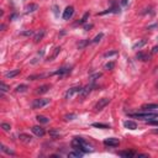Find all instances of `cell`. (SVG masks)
<instances>
[{
    "label": "cell",
    "instance_id": "obj_14",
    "mask_svg": "<svg viewBox=\"0 0 158 158\" xmlns=\"http://www.w3.org/2000/svg\"><path fill=\"white\" fill-rule=\"evenodd\" d=\"M69 72H70L69 67H62V68H59L58 70H56L55 74H57V75H64V74H68Z\"/></svg>",
    "mask_w": 158,
    "mask_h": 158
},
{
    "label": "cell",
    "instance_id": "obj_35",
    "mask_svg": "<svg viewBox=\"0 0 158 158\" xmlns=\"http://www.w3.org/2000/svg\"><path fill=\"white\" fill-rule=\"evenodd\" d=\"M100 77H101V73H96V74H94V75H92V77H90V80L94 82L96 78H100Z\"/></svg>",
    "mask_w": 158,
    "mask_h": 158
},
{
    "label": "cell",
    "instance_id": "obj_21",
    "mask_svg": "<svg viewBox=\"0 0 158 158\" xmlns=\"http://www.w3.org/2000/svg\"><path fill=\"white\" fill-rule=\"evenodd\" d=\"M145 45H146V41H145V40H141V41L136 42V43L132 46V48H134V49H137V48H141L142 46H145Z\"/></svg>",
    "mask_w": 158,
    "mask_h": 158
},
{
    "label": "cell",
    "instance_id": "obj_22",
    "mask_svg": "<svg viewBox=\"0 0 158 158\" xmlns=\"http://www.w3.org/2000/svg\"><path fill=\"white\" fill-rule=\"evenodd\" d=\"M93 127H98V128H110L109 125H106V124H100V122L93 124Z\"/></svg>",
    "mask_w": 158,
    "mask_h": 158
},
{
    "label": "cell",
    "instance_id": "obj_3",
    "mask_svg": "<svg viewBox=\"0 0 158 158\" xmlns=\"http://www.w3.org/2000/svg\"><path fill=\"white\" fill-rule=\"evenodd\" d=\"M109 103H110V99L109 98H103V99H99V101L95 104V106H94V109L95 111H101L104 107L109 105Z\"/></svg>",
    "mask_w": 158,
    "mask_h": 158
},
{
    "label": "cell",
    "instance_id": "obj_4",
    "mask_svg": "<svg viewBox=\"0 0 158 158\" xmlns=\"http://www.w3.org/2000/svg\"><path fill=\"white\" fill-rule=\"evenodd\" d=\"M47 104H49V99H36L32 103V109H41V107L46 106Z\"/></svg>",
    "mask_w": 158,
    "mask_h": 158
},
{
    "label": "cell",
    "instance_id": "obj_40",
    "mask_svg": "<svg viewBox=\"0 0 158 158\" xmlns=\"http://www.w3.org/2000/svg\"><path fill=\"white\" fill-rule=\"evenodd\" d=\"M156 52H158V46L153 47V49H152V53H156Z\"/></svg>",
    "mask_w": 158,
    "mask_h": 158
},
{
    "label": "cell",
    "instance_id": "obj_32",
    "mask_svg": "<svg viewBox=\"0 0 158 158\" xmlns=\"http://www.w3.org/2000/svg\"><path fill=\"white\" fill-rule=\"evenodd\" d=\"M9 89H10L9 85H6L4 82H1V92H8Z\"/></svg>",
    "mask_w": 158,
    "mask_h": 158
},
{
    "label": "cell",
    "instance_id": "obj_5",
    "mask_svg": "<svg viewBox=\"0 0 158 158\" xmlns=\"http://www.w3.org/2000/svg\"><path fill=\"white\" fill-rule=\"evenodd\" d=\"M104 145L109 146V147H117L118 145H120V141H118V138L110 137V138H106L105 141H104Z\"/></svg>",
    "mask_w": 158,
    "mask_h": 158
},
{
    "label": "cell",
    "instance_id": "obj_28",
    "mask_svg": "<svg viewBox=\"0 0 158 158\" xmlns=\"http://www.w3.org/2000/svg\"><path fill=\"white\" fill-rule=\"evenodd\" d=\"M1 128L4 131H10V130H11V126H10L9 124H6V122H3L1 124Z\"/></svg>",
    "mask_w": 158,
    "mask_h": 158
},
{
    "label": "cell",
    "instance_id": "obj_15",
    "mask_svg": "<svg viewBox=\"0 0 158 158\" xmlns=\"http://www.w3.org/2000/svg\"><path fill=\"white\" fill-rule=\"evenodd\" d=\"M118 154H120L121 157H134L136 156V153L134 152V151H121V152H118Z\"/></svg>",
    "mask_w": 158,
    "mask_h": 158
},
{
    "label": "cell",
    "instance_id": "obj_31",
    "mask_svg": "<svg viewBox=\"0 0 158 158\" xmlns=\"http://www.w3.org/2000/svg\"><path fill=\"white\" fill-rule=\"evenodd\" d=\"M103 36H104L103 34H99L98 36H95V38H94V40H93V41H92V42H93V43H96V42H99V41H100V40H101V38H103Z\"/></svg>",
    "mask_w": 158,
    "mask_h": 158
},
{
    "label": "cell",
    "instance_id": "obj_23",
    "mask_svg": "<svg viewBox=\"0 0 158 158\" xmlns=\"http://www.w3.org/2000/svg\"><path fill=\"white\" fill-rule=\"evenodd\" d=\"M27 89H28V87H27V85L22 84V85H19V87L16 88V92H17V93H24V92H26Z\"/></svg>",
    "mask_w": 158,
    "mask_h": 158
},
{
    "label": "cell",
    "instance_id": "obj_18",
    "mask_svg": "<svg viewBox=\"0 0 158 158\" xmlns=\"http://www.w3.org/2000/svg\"><path fill=\"white\" fill-rule=\"evenodd\" d=\"M17 74H20V70L14 69V70H10L8 73H5V78H14V77H16Z\"/></svg>",
    "mask_w": 158,
    "mask_h": 158
},
{
    "label": "cell",
    "instance_id": "obj_42",
    "mask_svg": "<svg viewBox=\"0 0 158 158\" xmlns=\"http://www.w3.org/2000/svg\"><path fill=\"white\" fill-rule=\"evenodd\" d=\"M154 132V134H158V130H156V131H153Z\"/></svg>",
    "mask_w": 158,
    "mask_h": 158
},
{
    "label": "cell",
    "instance_id": "obj_39",
    "mask_svg": "<svg viewBox=\"0 0 158 158\" xmlns=\"http://www.w3.org/2000/svg\"><path fill=\"white\" fill-rule=\"evenodd\" d=\"M92 27H93V25H85V26H84L85 30H89V28H92Z\"/></svg>",
    "mask_w": 158,
    "mask_h": 158
},
{
    "label": "cell",
    "instance_id": "obj_26",
    "mask_svg": "<svg viewBox=\"0 0 158 158\" xmlns=\"http://www.w3.org/2000/svg\"><path fill=\"white\" fill-rule=\"evenodd\" d=\"M1 151H3V152H5V153H8V154H11V156H14V154H15V152H14V151L9 149L8 147H5L4 145L1 146Z\"/></svg>",
    "mask_w": 158,
    "mask_h": 158
},
{
    "label": "cell",
    "instance_id": "obj_25",
    "mask_svg": "<svg viewBox=\"0 0 158 158\" xmlns=\"http://www.w3.org/2000/svg\"><path fill=\"white\" fill-rule=\"evenodd\" d=\"M68 156H69V157H82V156H83V152L78 149L77 152H70Z\"/></svg>",
    "mask_w": 158,
    "mask_h": 158
},
{
    "label": "cell",
    "instance_id": "obj_34",
    "mask_svg": "<svg viewBox=\"0 0 158 158\" xmlns=\"http://www.w3.org/2000/svg\"><path fill=\"white\" fill-rule=\"evenodd\" d=\"M88 17H89V13H85V14H84V16H83V19H82L80 21H79V24H84L85 21H87Z\"/></svg>",
    "mask_w": 158,
    "mask_h": 158
},
{
    "label": "cell",
    "instance_id": "obj_19",
    "mask_svg": "<svg viewBox=\"0 0 158 158\" xmlns=\"http://www.w3.org/2000/svg\"><path fill=\"white\" fill-rule=\"evenodd\" d=\"M36 120H37L38 122H41V124H48L49 122V118L43 116V115H38V116H36Z\"/></svg>",
    "mask_w": 158,
    "mask_h": 158
},
{
    "label": "cell",
    "instance_id": "obj_37",
    "mask_svg": "<svg viewBox=\"0 0 158 158\" xmlns=\"http://www.w3.org/2000/svg\"><path fill=\"white\" fill-rule=\"evenodd\" d=\"M116 51H111V52H106L105 55H104V57H110V56H114V55H116Z\"/></svg>",
    "mask_w": 158,
    "mask_h": 158
},
{
    "label": "cell",
    "instance_id": "obj_11",
    "mask_svg": "<svg viewBox=\"0 0 158 158\" xmlns=\"http://www.w3.org/2000/svg\"><path fill=\"white\" fill-rule=\"evenodd\" d=\"M124 126L128 128V130H136L137 128V124L135 122V121H131V120H126L124 122Z\"/></svg>",
    "mask_w": 158,
    "mask_h": 158
},
{
    "label": "cell",
    "instance_id": "obj_2",
    "mask_svg": "<svg viewBox=\"0 0 158 158\" xmlns=\"http://www.w3.org/2000/svg\"><path fill=\"white\" fill-rule=\"evenodd\" d=\"M131 117H136V118H141V120H152V118L158 117V114L156 113H151V111H147V113L143 114H131Z\"/></svg>",
    "mask_w": 158,
    "mask_h": 158
},
{
    "label": "cell",
    "instance_id": "obj_7",
    "mask_svg": "<svg viewBox=\"0 0 158 158\" xmlns=\"http://www.w3.org/2000/svg\"><path fill=\"white\" fill-rule=\"evenodd\" d=\"M95 87V85L94 84H89V85H87V87H85V88H82V92L80 93H79V94H80V96H82V98H85V96H88L89 94H90V92L93 90V88H94Z\"/></svg>",
    "mask_w": 158,
    "mask_h": 158
},
{
    "label": "cell",
    "instance_id": "obj_12",
    "mask_svg": "<svg viewBox=\"0 0 158 158\" xmlns=\"http://www.w3.org/2000/svg\"><path fill=\"white\" fill-rule=\"evenodd\" d=\"M19 140L21 142H24V143H31L32 142V137L30 135H26V134H20Z\"/></svg>",
    "mask_w": 158,
    "mask_h": 158
},
{
    "label": "cell",
    "instance_id": "obj_16",
    "mask_svg": "<svg viewBox=\"0 0 158 158\" xmlns=\"http://www.w3.org/2000/svg\"><path fill=\"white\" fill-rule=\"evenodd\" d=\"M43 36H45V30H40V32H37V35L34 37V41L36 42V43H38V42L43 38Z\"/></svg>",
    "mask_w": 158,
    "mask_h": 158
},
{
    "label": "cell",
    "instance_id": "obj_6",
    "mask_svg": "<svg viewBox=\"0 0 158 158\" xmlns=\"http://www.w3.org/2000/svg\"><path fill=\"white\" fill-rule=\"evenodd\" d=\"M80 92H82V88H80V87H74V88H70L69 90H67V93L64 94V98H66V99H70L74 94H77V93H80Z\"/></svg>",
    "mask_w": 158,
    "mask_h": 158
},
{
    "label": "cell",
    "instance_id": "obj_36",
    "mask_svg": "<svg viewBox=\"0 0 158 158\" xmlns=\"http://www.w3.org/2000/svg\"><path fill=\"white\" fill-rule=\"evenodd\" d=\"M21 35H24V36H31V35H34V31H32V30H28V31L22 32Z\"/></svg>",
    "mask_w": 158,
    "mask_h": 158
},
{
    "label": "cell",
    "instance_id": "obj_33",
    "mask_svg": "<svg viewBox=\"0 0 158 158\" xmlns=\"http://www.w3.org/2000/svg\"><path fill=\"white\" fill-rule=\"evenodd\" d=\"M49 135H51L52 137H58V136H59V132H57L56 130H51V131H49Z\"/></svg>",
    "mask_w": 158,
    "mask_h": 158
},
{
    "label": "cell",
    "instance_id": "obj_41",
    "mask_svg": "<svg viewBox=\"0 0 158 158\" xmlns=\"http://www.w3.org/2000/svg\"><path fill=\"white\" fill-rule=\"evenodd\" d=\"M121 4H122V5H126V4H127V0H121Z\"/></svg>",
    "mask_w": 158,
    "mask_h": 158
},
{
    "label": "cell",
    "instance_id": "obj_38",
    "mask_svg": "<svg viewBox=\"0 0 158 158\" xmlns=\"http://www.w3.org/2000/svg\"><path fill=\"white\" fill-rule=\"evenodd\" d=\"M73 117H75L74 114H69V115H66V116H64L66 120H73Z\"/></svg>",
    "mask_w": 158,
    "mask_h": 158
},
{
    "label": "cell",
    "instance_id": "obj_30",
    "mask_svg": "<svg viewBox=\"0 0 158 158\" xmlns=\"http://www.w3.org/2000/svg\"><path fill=\"white\" fill-rule=\"evenodd\" d=\"M114 67H115V63H114V62H109V63L105 64V69H106V70H111Z\"/></svg>",
    "mask_w": 158,
    "mask_h": 158
},
{
    "label": "cell",
    "instance_id": "obj_8",
    "mask_svg": "<svg viewBox=\"0 0 158 158\" xmlns=\"http://www.w3.org/2000/svg\"><path fill=\"white\" fill-rule=\"evenodd\" d=\"M73 14H74V8H73V6H68V8H66V10L63 11V19L64 20L72 19Z\"/></svg>",
    "mask_w": 158,
    "mask_h": 158
},
{
    "label": "cell",
    "instance_id": "obj_24",
    "mask_svg": "<svg viewBox=\"0 0 158 158\" xmlns=\"http://www.w3.org/2000/svg\"><path fill=\"white\" fill-rule=\"evenodd\" d=\"M59 52H61V47H57V48H55V52H53V55H52V56L48 58V61H53V59H55L56 57H57V55H58Z\"/></svg>",
    "mask_w": 158,
    "mask_h": 158
},
{
    "label": "cell",
    "instance_id": "obj_29",
    "mask_svg": "<svg viewBox=\"0 0 158 158\" xmlns=\"http://www.w3.org/2000/svg\"><path fill=\"white\" fill-rule=\"evenodd\" d=\"M89 43H90L89 41H82V42H79V43H78V48H79V49H82V48L85 47V46L89 45Z\"/></svg>",
    "mask_w": 158,
    "mask_h": 158
},
{
    "label": "cell",
    "instance_id": "obj_10",
    "mask_svg": "<svg viewBox=\"0 0 158 158\" xmlns=\"http://www.w3.org/2000/svg\"><path fill=\"white\" fill-rule=\"evenodd\" d=\"M141 109L145 111H154L158 110V104H145V105H142Z\"/></svg>",
    "mask_w": 158,
    "mask_h": 158
},
{
    "label": "cell",
    "instance_id": "obj_13",
    "mask_svg": "<svg viewBox=\"0 0 158 158\" xmlns=\"http://www.w3.org/2000/svg\"><path fill=\"white\" fill-rule=\"evenodd\" d=\"M136 57H137V59L143 61V62H147V61L151 59V56L148 55V53H145V52H138Z\"/></svg>",
    "mask_w": 158,
    "mask_h": 158
},
{
    "label": "cell",
    "instance_id": "obj_20",
    "mask_svg": "<svg viewBox=\"0 0 158 158\" xmlns=\"http://www.w3.org/2000/svg\"><path fill=\"white\" fill-rule=\"evenodd\" d=\"M38 9V5L37 4H31V5H27L26 6V13H34Z\"/></svg>",
    "mask_w": 158,
    "mask_h": 158
},
{
    "label": "cell",
    "instance_id": "obj_17",
    "mask_svg": "<svg viewBox=\"0 0 158 158\" xmlns=\"http://www.w3.org/2000/svg\"><path fill=\"white\" fill-rule=\"evenodd\" d=\"M49 88H51L49 85H41V87L37 88V90H36V94H43V93L48 92Z\"/></svg>",
    "mask_w": 158,
    "mask_h": 158
},
{
    "label": "cell",
    "instance_id": "obj_9",
    "mask_svg": "<svg viewBox=\"0 0 158 158\" xmlns=\"http://www.w3.org/2000/svg\"><path fill=\"white\" fill-rule=\"evenodd\" d=\"M32 132H34L36 136H38V137H43V136L46 135L45 128L41 127V126H34L32 127Z\"/></svg>",
    "mask_w": 158,
    "mask_h": 158
},
{
    "label": "cell",
    "instance_id": "obj_1",
    "mask_svg": "<svg viewBox=\"0 0 158 158\" xmlns=\"http://www.w3.org/2000/svg\"><path fill=\"white\" fill-rule=\"evenodd\" d=\"M72 146H73V148L82 151L83 153L90 152V147H89V143L85 141L83 137H78V136H77V137H74L73 141H72Z\"/></svg>",
    "mask_w": 158,
    "mask_h": 158
},
{
    "label": "cell",
    "instance_id": "obj_27",
    "mask_svg": "<svg viewBox=\"0 0 158 158\" xmlns=\"http://www.w3.org/2000/svg\"><path fill=\"white\" fill-rule=\"evenodd\" d=\"M146 124L147 125H151V126H158V120H147L146 121Z\"/></svg>",
    "mask_w": 158,
    "mask_h": 158
}]
</instances>
